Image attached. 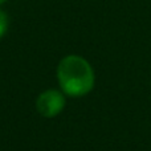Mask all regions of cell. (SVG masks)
Returning a JSON list of instances; mask_svg holds the SVG:
<instances>
[{"label": "cell", "instance_id": "1", "mask_svg": "<svg viewBox=\"0 0 151 151\" xmlns=\"http://www.w3.org/2000/svg\"><path fill=\"white\" fill-rule=\"evenodd\" d=\"M60 88L66 96L82 97L94 88V72L83 57L70 55L64 57L57 66Z\"/></svg>", "mask_w": 151, "mask_h": 151}, {"label": "cell", "instance_id": "2", "mask_svg": "<svg viewBox=\"0 0 151 151\" xmlns=\"http://www.w3.org/2000/svg\"><path fill=\"white\" fill-rule=\"evenodd\" d=\"M37 111L45 118L57 117L65 107V97L58 90H47L36 101Z\"/></svg>", "mask_w": 151, "mask_h": 151}, {"label": "cell", "instance_id": "3", "mask_svg": "<svg viewBox=\"0 0 151 151\" xmlns=\"http://www.w3.org/2000/svg\"><path fill=\"white\" fill-rule=\"evenodd\" d=\"M8 29V17L3 11H0V39L5 35Z\"/></svg>", "mask_w": 151, "mask_h": 151}, {"label": "cell", "instance_id": "4", "mask_svg": "<svg viewBox=\"0 0 151 151\" xmlns=\"http://www.w3.org/2000/svg\"><path fill=\"white\" fill-rule=\"evenodd\" d=\"M5 1V0H0V4H3V3H4Z\"/></svg>", "mask_w": 151, "mask_h": 151}]
</instances>
